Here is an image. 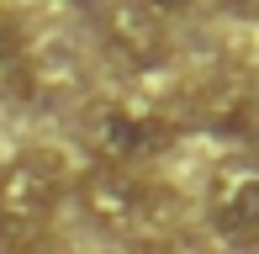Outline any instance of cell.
<instances>
[{
	"label": "cell",
	"mask_w": 259,
	"mask_h": 254,
	"mask_svg": "<svg viewBox=\"0 0 259 254\" xmlns=\"http://www.w3.org/2000/svg\"><path fill=\"white\" fill-rule=\"evenodd\" d=\"M64 196V159L27 154L0 164V228H37Z\"/></svg>",
	"instance_id": "6da1fadb"
},
{
	"label": "cell",
	"mask_w": 259,
	"mask_h": 254,
	"mask_svg": "<svg viewBox=\"0 0 259 254\" xmlns=\"http://www.w3.org/2000/svg\"><path fill=\"white\" fill-rule=\"evenodd\" d=\"M96 27L101 37L111 43V53H122L127 64L138 69H154L169 59V27L154 6H138V0H116V6L96 11Z\"/></svg>",
	"instance_id": "7a4b0ae2"
},
{
	"label": "cell",
	"mask_w": 259,
	"mask_h": 254,
	"mask_svg": "<svg viewBox=\"0 0 259 254\" xmlns=\"http://www.w3.org/2000/svg\"><path fill=\"white\" fill-rule=\"evenodd\" d=\"M79 201L101 228H133L148 212V186L122 164H96L79 175Z\"/></svg>",
	"instance_id": "3957f363"
},
{
	"label": "cell",
	"mask_w": 259,
	"mask_h": 254,
	"mask_svg": "<svg viewBox=\"0 0 259 254\" xmlns=\"http://www.w3.org/2000/svg\"><path fill=\"white\" fill-rule=\"evenodd\" d=\"M90 138H96V148L106 154V164H122V170L133 164V159L154 154V148L164 143L159 122L133 117V111H122V106H101L96 122H90Z\"/></svg>",
	"instance_id": "277c9868"
},
{
	"label": "cell",
	"mask_w": 259,
	"mask_h": 254,
	"mask_svg": "<svg viewBox=\"0 0 259 254\" xmlns=\"http://www.w3.org/2000/svg\"><path fill=\"white\" fill-rule=\"evenodd\" d=\"M217 228L233 238H259V175H238L217 196Z\"/></svg>",
	"instance_id": "5b68a950"
},
{
	"label": "cell",
	"mask_w": 259,
	"mask_h": 254,
	"mask_svg": "<svg viewBox=\"0 0 259 254\" xmlns=\"http://www.w3.org/2000/svg\"><path fill=\"white\" fill-rule=\"evenodd\" d=\"M154 254H217V249H211L201 233H164L154 244Z\"/></svg>",
	"instance_id": "8992f818"
},
{
	"label": "cell",
	"mask_w": 259,
	"mask_h": 254,
	"mask_svg": "<svg viewBox=\"0 0 259 254\" xmlns=\"http://www.w3.org/2000/svg\"><path fill=\"white\" fill-rule=\"evenodd\" d=\"M11 53H21V43H16V32H11V21L0 16V59H11Z\"/></svg>",
	"instance_id": "52a82bcc"
}]
</instances>
